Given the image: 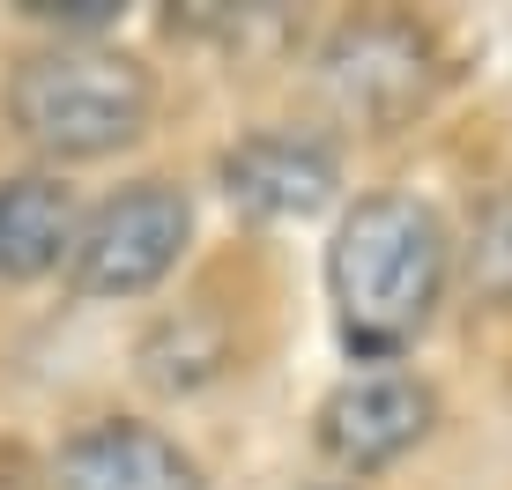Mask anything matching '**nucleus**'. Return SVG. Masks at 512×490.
<instances>
[{
  "label": "nucleus",
  "mask_w": 512,
  "mask_h": 490,
  "mask_svg": "<svg viewBox=\"0 0 512 490\" xmlns=\"http://www.w3.org/2000/svg\"><path fill=\"white\" fill-rule=\"evenodd\" d=\"M156 112L149 67L112 45H45L15 60L8 75V119L30 149L90 164V156L127 149Z\"/></svg>",
  "instance_id": "obj_2"
},
{
  "label": "nucleus",
  "mask_w": 512,
  "mask_h": 490,
  "mask_svg": "<svg viewBox=\"0 0 512 490\" xmlns=\"http://www.w3.org/2000/svg\"><path fill=\"white\" fill-rule=\"evenodd\" d=\"M327 290L357 357L409 349L446 290V223L409 194L357 201L327 245Z\"/></svg>",
  "instance_id": "obj_1"
},
{
  "label": "nucleus",
  "mask_w": 512,
  "mask_h": 490,
  "mask_svg": "<svg viewBox=\"0 0 512 490\" xmlns=\"http://www.w3.org/2000/svg\"><path fill=\"white\" fill-rule=\"evenodd\" d=\"M223 357H231L223 320H208V312H179V320H164L149 342H141V379L164 387V394H193V387H208V379L223 372Z\"/></svg>",
  "instance_id": "obj_9"
},
{
  "label": "nucleus",
  "mask_w": 512,
  "mask_h": 490,
  "mask_svg": "<svg viewBox=\"0 0 512 490\" xmlns=\"http://www.w3.org/2000/svg\"><path fill=\"white\" fill-rule=\"evenodd\" d=\"M438 82V52L416 23L401 15H364V23H342L320 52V97L349 127H401L409 112H423Z\"/></svg>",
  "instance_id": "obj_4"
},
{
  "label": "nucleus",
  "mask_w": 512,
  "mask_h": 490,
  "mask_svg": "<svg viewBox=\"0 0 512 490\" xmlns=\"http://www.w3.org/2000/svg\"><path fill=\"white\" fill-rule=\"evenodd\" d=\"M23 15L60 23V30H104L119 15V0H23Z\"/></svg>",
  "instance_id": "obj_11"
},
{
  "label": "nucleus",
  "mask_w": 512,
  "mask_h": 490,
  "mask_svg": "<svg viewBox=\"0 0 512 490\" xmlns=\"http://www.w3.org/2000/svg\"><path fill=\"white\" fill-rule=\"evenodd\" d=\"M193 208L179 186L141 179L127 194H112L104 208L75 223V253H67V283L82 297H141L156 290L186 253Z\"/></svg>",
  "instance_id": "obj_3"
},
{
  "label": "nucleus",
  "mask_w": 512,
  "mask_h": 490,
  "mask_svg": "<svg viewBox=\"0 0 512 490\" xmlns=\"http://www.w3.org/2000/svg\"><path fill=\"white\" fill-rule=\"evenodd\" d=\"M60 490H208L201 461L156 424L112 416L60 446Z\"/></svg>",
  "instance_id": "obj_7"
},
{
  "label": "nucleus",
  "mask_w": 512,
  "mask_h": 490,
  "mask_svg": "<svg viewBox=\"0 0 512 490\" xmlns=\"http://www.w3.org/2000/svg\"><path fill=\"white\" fill-rule=\"evenodd\" d=\"M431 416H438L431 387H423V379H409V372H386V364H379V372L342 379V387L320 401V446H327V461L372 476V468L401 461L409 446H423Z\"/></svg>",
  "instance_id": "obj_5"
},
{
  "label": "nucleus",
  "mask_w": 512,
  "mask_h": 490,
  "mask_svg": "<svg viewBox=\"0 0 512 490\" xmlns=\"http://www.w3.org/2000/svg\"><path fill=\"white\" fill-rule=\"evenodd\" d=\"M468 283H475V297H490V305H512V186H498V194L483 201V216H475Z\"/></svg>",
  "instance_id": "obj_10"
},
{
  "label": "nucleus",
  "mask_w": 512,
  "mask_h": 490,
  "mask_svg": "<svg viewBox=\"0 0 512 490\" xmlns=\"http://www.w3.org/2000/svg\"><path fill=\"white\" fill-rule=\"evenodd\" d=\"M67 253H75V194L38 171L0 186V275L30 283V275L60 268Z\"/></svg>",
  "instance_id": "obj_8"
},
{
  "label": "nucleus",
  "mask_w": 512,
  "mask_h": 490,
  "mask_svg": "<svg viewBox=\"0 0 512 490\" xmlns=\"http://www.w3.org/2000/svg\"><path fill=\"white\" fill-rule=\"evenodd\" d=\"M223 194L260 223H305L334 201V156L312 134H245L223 156Z\"/></svg>",
  "instance_id": "obj_6"
}]
</instances>
